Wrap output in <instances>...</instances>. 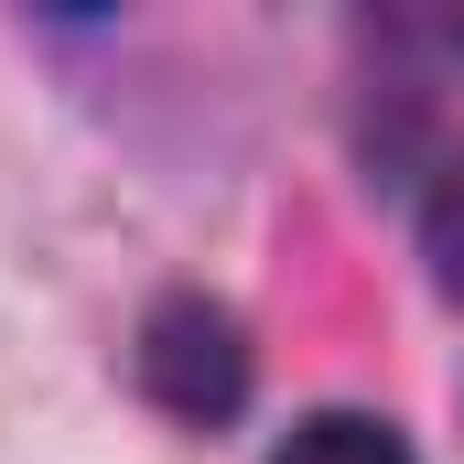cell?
I'll use <instances>...</instances> for the list:
<instances>
[{
	"label": "cell",
	"instance_id": "6da1fadb",
	"mask_svg": "<svg viewBox=\"0 0 464 464\" xmlns=\"http://www.w3.org/2000/svg\"><path fill=\"white\" fill-rule=\"evenodd\" d=\"M140 378H151V400H162V411H184V421H227L237 389H248L237 324L217 314V303H162V314H151V335H140Z\"/></svg>",
	"mask_w": 464,
	"mask_h": 464
},
{
	"label": "cell",
	"instance_id": "7a4b0ae2",
	"mask_svg": "<svg viewBox=\"0 0 464 464\" xmlns=\"http://www.w3.org/2000/svg\"><path fill=\"white\" fill-rule=\"evenodd\" d=\"M270 464H411V443L389 421H367V411H314Z\"/></svg>",
	"mask_w": 464,
	"mask_h": 464
},
{
	"label": "cell",
	"instance_id": "3957f363",
	"mask_svg": "<svg viewBox=\"0 0 464 464\" xmlns=\"http://www.w3.org/2000/svg\"><path fill=\"white\" fill-rule=\"evenodd\" d=\"M432 259H443V292H464V173L443 184V206H432Z\"/></svg>",
	"mask_w": 464,
	"mask_h": 464
}]
</instances>
